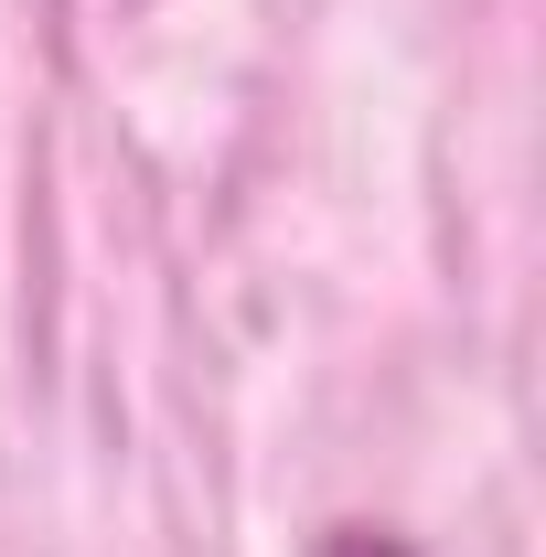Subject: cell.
Instances as JSON below:
<instances>
[{
  "label": "cell",
  "mask_w": 546,
  "mask_h": 557,
  "mask_svg": "<svg viewBox=\"0 0 546 557\" xmlns=\"http://www.w3.org/2000/svg\"><path fill=\"white\" fill-rule=\"evenodd\" d=\"M311 557H408V547H397V536H364V525H343V536H322Z\"/></svg>",
  "instance_id": "1"
}]
</instances>
